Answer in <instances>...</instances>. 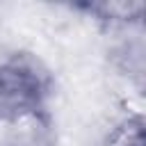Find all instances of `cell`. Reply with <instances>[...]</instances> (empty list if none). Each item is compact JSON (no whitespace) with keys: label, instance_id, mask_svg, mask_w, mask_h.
<instances>
[{"label":"cell","instance_id":"6da1fadb","mask_svg":"<svg viewBox=\"0 0 146 146\" xmlns=\"http://www.w3.org/2000/svg\"><path fill=\"white\" fill-rule=\"evenodd\" d=\"M55 73L32 50L16 48L0 55V125L50 112Z\"/></svg>","mask_w":146,"mask_h":146},{"label":"cell","instance_id":"7a4b0ae2","mask_svg":"<svg viewBox=\"0 0 146 146\" xmlns=\"http://www.w3.org/2000/svg\"><path fill=\"white\" fill-rule=\"evenodd\" d=\"M107 48V62L116 71V75L125 78L130 84L137 87V91L144 89V75H146V43H144V27L125 30L121 34L110 36Z\"/></svg>","mask_w":146,"mask_h":146},{"label":"cell","instance_id":"3957f363","mask_svg":"<svg viewBox=\"0 0 146 146\" xmlns=\"http://www.w3.org/2000/svg\"><path fill=\"white\" fill-rule=\"evenodd\" d=\"M71 9L84 14L105 36L144 27L141 2H80V5H71Z\"/></svg>","mask_w":146,"mask_h":146},{"label":"cell","instance_id":"277c9868","mask_svg":"<svg viewBox=\"0 0 146 146\" xmlns=\"http://www.w3.org/2000/svg\"><path fill=\"white\" fill-rule=\"evenodd\" d=\"M0 146H57V125L52 112H41L0 125Z\"/></svg>","mask_w":146,"mask_h":146},{"label":"cell","instance_id":"5b68a950","mask_svg":"<svg viewBox=\"0 0 146 146\" xmlns=\"http://www.w3.org/2000/svg\"><path fill=\"white\" fill-rule=\"evenodd\" d=\"M94 146H146V128L141 112L116 116L94 141Z\"/></svg>","mask_w":146,"mask_h":146}]
</instances>
